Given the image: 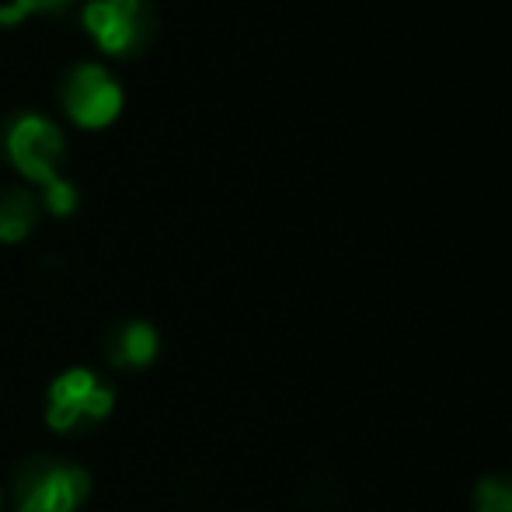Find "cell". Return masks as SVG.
<instances>
[{
  "label": "cell",
  "mask_w": 512,
  "mask_h": 512,
  "mask_svg": "<svg viewBox=\"0 0 512 512\" xmlns=\"http://www.w3.org/2000/svg\"><path fill=\"white\" fill-rule=\"evenodd\" d=\"M39 223V199L28 189H0V244H21Z\"/></svg>",
  "instance_id": "52a82bcc"
},
{
  "label": "cell",
  "mask_w": 512,
  "mask_h": 512,
  "mask_svg": "<svg viewBox=\"0 0 512 512\" xmlns=\"http://www.w3.org/2000/svg\"><path fill=\"white\" fill-rule=\"evenodd\" d=\"M474 512H512V478H485L474 492Z\"/></svg>",
  "instance_id": "9c48e42d"
},
{
  "label": "cell",
  "mask_w": 512,
  "mask_h": 512,
  "mask_svg": "<svg viewBox=\"0 0 512 512\" xmlns=\"http://www.w3.org/2000/svg\"><path fill=\"white\" fill-rule=\"evenodd\" d=\"M70 0H7L0 4V25L11 28V25H21L25 18H39V14H56L63 11Z\"/></svg>",
  "instance_id": "ba28073f"
},
{
  "label": "cell",
  "mask_w": 512,
  "mask_h": 512,
  "mask_svg": "<svg viewBox=\"0 0 512 512\" xmlns=\"http://www.w3.org/2000/svg\"><path fill=\"white\" fill-rule=\"evenodd\" d=\"M0 509H4V492H0Z\"/></svg>",
  "instance_id": "30bf717a"
},
{
  "label": "cell",
  "mask_w": 512,
  "mask_h": 512,
  "mask_svg": "<svg viewBox=\"0 0 512 512\" xmlns=\"http://www.w3.org/2000/svg\"><path fill=\"white\" fill-rule=\"evenodd\" d=\"M81 18L84 32L108 56L143 53L154 35V14L147 0H88Z\"/></svg>",
  "instance_id": "277c9868"
},
{
  "label": "cell",
  "mask_w": 512,
  "mask_h": 512,
  "mask_svg": "<svg viewBox=\"0 0 512 512\" xmlns=\"http://www.w3.org/2000/svg\"><path fill=\"white\" fill-rule=\"evenodd\" d=\"M91 495L84 467L35 453L11 474V512H77Z\"/></svg>",
  "instance_id": "6da1fadb"
},
{
  "label": "cell",
  "mask_w": 512,
  "mask_h": 512,
  "mask_svg": "<svg viewBox=\"0 0 512 512\" xmlns=\"http://www.w3.org/2000/svg\"><path fill=\"white\" fill-rule=\"evenodd\" d=\"M4 154L11 168L18 171L25 182H35L42 192L63 182V154H67V140L63 129L53 119L39 112H21L4 126Z\"/></svg>",
  "instance_id": "7a4b0ae2"
},
{
  "label": "cell",
  "mask_w": 512,
  "mask_h": 512,
  "mask_svg": "<svg viewBox=\"0 0 512 512\" xmlns=\"http://www.w3.org/2000/svg\"><path fill=\"white\" fill-rule=\"evenodd\" d=\"M60 105L67 119L81 129H105L122 115V84L102 63H77L60 81Z\"/></svg>",
  "instance_id": "3957f363"
},
{
  "label": "cell",
  "mask_w": 512,
  "mask_h": 512,
  "mask_svg": "<svg viewBox=\"0 0 512 512\" xmlns=\"http://www.w3.org/2000/svg\"><path fill=\"white\" fill-rule=\"evenodd\" d=\"M161 338L147 321H122L108 331L105 359L119 370H143L157 359Z\"/></svg>",
  "instance_id": "8992f818"
},
{
  "label": "cell",
  "mask_w": 512,
  "mask_h": 512,
  "mask_svg": "<svg viewBox=\"0 0 512 512\" xmlns=\"http://www.w3.org/2000/svg\"><path fill=\"white\" fill-rule=\"evenodd\" d=\"M115 408V394L91 370H67L53 380L46 398V422L53 432H77L84 422H102Z\"/></svg>",
  "instance_id": "5b68a950"
}]
</instances>
